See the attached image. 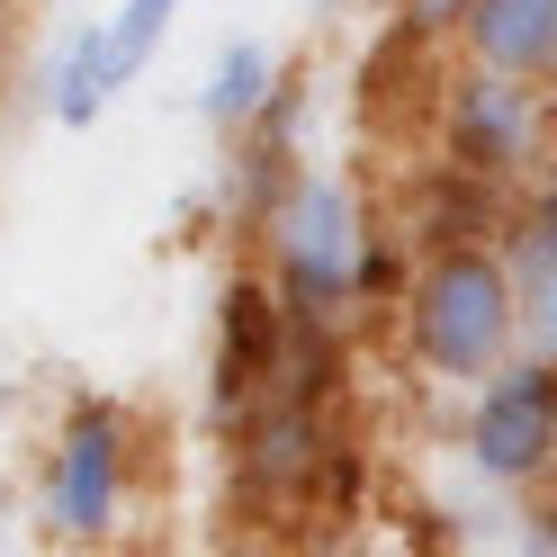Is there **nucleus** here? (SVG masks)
I'll return each mask as SVG.
<instances>
[{
  "instance_id": "obj_4",
  "label": "nucleus",
  "mask_w": 557,
  "mask_h": 557,
  "mask_svg": "<svg viewBox=\"0 0 557 557\" xmlns=\"http://www.w3.org/2000/svg\"><path fill=\"white\" fill-rule=\"evenodd\" d=\"M432 162H449L459 181L495 189V198H540L557 171V90L449 63L441 117H432Z\"/></svg>"
},
{
  "instance_id": "obj_10",
  "label": "nucleus",
  "mask_w": 557,
  "mask_h": 557,
  "mask_svg": "<svg viewBox=\"0 0 557 557\" xmlns=\"http://www.w3.org/2000/svg\"><path fill=\"white\" fill-rule=\"evenodd\" d=\"M109 46H99V18H73L63 37L46 46L37 63V109L63 126V135H90L99 117H109Z\"/></svg>"
},
{
  "instance_id": "obj_16",
  "label": "nucleus",
  "mask_w": 557,
  "mask_h": 557,
  "mask_svg": "<svg viewBox=\"0 0 557 557\" xmlns=\"http://www.w3.org/2000/svg\"><path fill=\"white\" fill-rule=\"evenodd\" d=\"M423 557H476V548H423Z\"/></svg>"
},
{
  "instance_id": "obj_1",
  "label": "nucleus",
  "mask_w": 557,
  "mask_h": 557,
  "mask_svg": "<svg viewBox=\"0 0 557 557\" xmlns=\"http://www.w3.org/2000/svg\"><path fill=\"white\" fill-rule=\"evenodd\" d=\"M396 351L441 396H476L485 377H504L521 360V315H512V278L495 243L413 252L405 306H396Z\"/></svg>"
},
{
  "instance_id": "obj_6",
  "label": "nucleus",
  "mask_w": 557,
  "mask_h": 557,
  "mask_svg": "<svg viewBox=\"0 0 557 557\" xmlns=\"http://www.w3.org/2000/svg\"><path fill=\"white\" fill-rule=\"evenodd\" d=\"M288 351H297V315L278 306L270 270L243 261V270L225 278V297H216V351H207V423H216V441H225L261 396H278Z\"/></svg>"
},
{
  "instance_id": "obj_13",
  "label": "nucleus",
  "mask_w": 557,
  "mask_h": 557,
  "mask_svg": "<svg viewBox=\"0 0 557 557\" xmlns=\"http://www.w3.org/2000/svg\"><path fill=\"white\" fill-rule=\"evenodd\" d=\"M468 10H476V0H396V27H405V37H423V46H441V54H459Z\"/></svg>"
},
{
  "instance_id": "obj_8",
  "label": "nucleus",
  "mask_w": 557,
  "mask_h": 557,
  "mask_svg": "<svg viewBox=\"0 0 557 557\" xmlns=\"http://www.w3.org/2000/svg\"><path fill=\"white\" fill-rule=\"evenodd\" d=\"M459 63L557 90V0H476L459 27Z\"/></svg>"
},
{
  "instance_id": "obj_12",
  "label": "nucleus",
  "mask_w": 557,
  "mask_h": 557,
  "mask_svg": "<svg viewBox=\"0 0 557 557\" xmlns=\"http://www.w3.org/2000/svg\"><path fill=\"white\" fill-rule=\"evenodd\" d=\"M306 126H315V54H288V73H278L270 109L252 117V135H243V145L270 153V162H306Z\"/></svg>"
},
{
  "instance_id": "obj_3",
  "label": "nucleus",
  "mask_w": 557,
  "mask_h": 557,
  "mask_svg": "<svg viewBox=\"0 0 557 557\" xmlns=\"http://www.w3.org/2000/svg\"><path fill=\"white\" fill-rule=\"evenodd\" d=\"M377 243H387V216L369 207L360 171H324L315 162L288 198H278V216L261 225L252 261L270 270V288H278V306H288L297 324L342 333L360 315V278L377 261Z\"/></svg>"
},
{
  "instance_id": "obj_15",
  "label": "nucleus",
  "mask_w": 557,
  "mask_h": 557,
  "mask_svg": "<svg viewBox=\"0 0 557 557\" xmlns=\"http://www.w3.org/2000/svg\"><path fill=\"white\" fill-rule=\"evenodd\" d=\"M10 90H18V37H10V18H0V109H10Z\"/></svg>"
},
{
  "instance_id": "obj_9",
  "label": "nucleus",
  "mask_w": 557,
  "mask_h": 557,
  "mask_svg": "<svg viewBox=\"0 0 557 557\" xmlns=\"http://www.w3.org/2000/svg\"><path fill=\"white\" fill-rule=\"evenodd\" d=\"M278 73H288V54H278L270 37H225L216 63L198 73V99H189L198 126H207V135H225V145H243V135H252V117L270 109Z\"/></svg>"
},
{
  "instance_id": "obj_7",
  "label": "nucleus",
  "mask_w": 557,
  "mask_h": 557,
  "mask_svg": "<svg viewBox=\"0 0 557 557\" xmlns=\"http://www.w3.org/2000/svg\"><path fill=\"white\" fill-rule=\"evenodd\" d=\"M495 252H504V278H512V315H521V360H548L557 369V198H521L504 234H495Z\"/></svg>"
},
{
  "instance_id": "obj_2",
  "label": "nucleus",
  "mask_w": 557,
  "mask_h": 557,
  "mask_svg": "<svg viewBox=\"0 0 557 557\" xmlns=\"http://www.w3.org/2000/svg\"><path fill=\"white\" fill-rule=\"evenodd\" d=\"M135 468H145V423L126 396L73 387L37 441V540L63 557H109L135 521Z\"/></svg>"
},
{
  "instance_id": "obj_19",
  "label": "nucleus",
  "mask_w": 557,
  "mask_h": 557,
  "mask_svg": "<svg viewBox=\"0 0 557 557\" xmlns=\"http://www.w3.org/2000/svg\"><path fill=\"white\" fill-rule=\"evenodd\" d=\"M548 198H557V171H548Z\"/></svg>"
},
{
  "instance_id": "obj_18",
  "label": "nucleus",
  "mask_w": 557,
  "mask_h": 557,
  "mask_svg": "<svg viewBox=\"0 0 557 557\" xmlns=\"http://www.w3.org/2000/svg\"><path fill=\"white\" fill-rule=\"evenodd\" d=\"M0 18H18V0H0Z\"/></svg>"
},
{
  "instance_id": "obj_11",
  "label": "nucleus",
  "mask_w": 557,
  "mask_h": 557,
  "mask_svg": "<svg viewBox=\"0 0 557 557\" xmlns=\"http://www.w3.org/2000/svg\"><path fill=\"white\" fill-rule=\"evenodd\" d=\"M171 18H181V0H117V10H99V46H109V90L117 99L153 73V54L171 46Z\"/></svg>"
},
{
  "instance_id": "obj_14",
  "label": "nucleus",
  "mask_w": 557,
  "mask_h": 557,
  "mask_svg": "<svg viewBox=\"0 0 557 557\" xmlns=\"http://www.w3.org/2000/svg\"><path fill=\"white\" fill-rule=\"evenodd\" d=\"M512 548L521 557H557V495H531L512 512Z\"/></svg>"
},
{
  "instance_id": "obj_5",
  "label": "nucleus",
  "mask_w": 557,
  "mask_h": 557,
  "mask_svg": "<svg viewBox=\"0 0 557 557\" xmlns=\"http://www.w3.org/2000/svg\"><path fill=\"white\" fill-rule=\"evenodd\" d=\"M459 459L476 485L548 495L557 485V369L548 360H512L476 396H459Z\"/></svg>"
},
{
  "instance_id": "obj_17",
  "label": "nucleus",
  "mask_w": 557,
  "mask_h": 557,
  "mask_svg": "<svg viewBox=\"0 0 557 557\" xmlns=\"http://www.w3.org/2000/svg\"><path fill=\"white\" fill-rule=\"evenodd\" d=\"M369 10H387V18H396V0H369Z\"/></svg>"
}]
</instances>
